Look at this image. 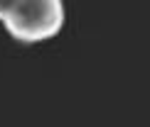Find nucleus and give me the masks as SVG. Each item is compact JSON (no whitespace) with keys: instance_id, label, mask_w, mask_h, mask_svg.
Here are the masks:
<instances>
[{"instance_id":"f257e3e1","label":"nucleus","mask_w":150,"mask_h":127,"mask_svg":"<svg viewBox=\"0 0 150 127\" xmlns=\"http://www.w3.org/2000/svg\"><path fill=\"white\" fill-rule=\"evenodd\" d=\"M5 32L20 44H40L59 34L64 24L62 0H10L3 15Z\"/></svg>"},{"instance_id":"f03ea898","label":"nucleus","mask_w":150,"mask_h":127,"mask_svg":"<svg viewBox=\"0 0 150 127\" xmlns=\"http://www.w3.org/2000/svg\"><path fill=\"white\" fill-rule=\"evenodd\" d=\"M8 3H10V0H0V20H3L5 10H8Z\"/></svg>"}]
</instances>
